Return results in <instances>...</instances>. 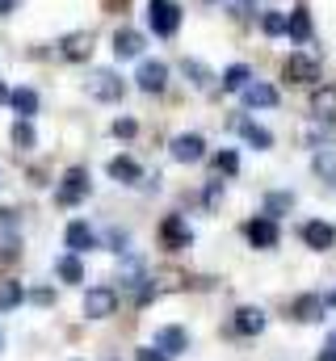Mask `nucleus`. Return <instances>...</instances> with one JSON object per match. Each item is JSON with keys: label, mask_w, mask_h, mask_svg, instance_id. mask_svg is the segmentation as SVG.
<instances>
[{"label": "nucleus", "mask_w": 336, "mask_h": 361, "mask_svg": "<svg viewBox=\"0 0 336 361\" xmlns=\"http://www.w3.org/2000/svg\"><path fill=\"white\" fill-rule=\"evenodd\" d=\"M148 21L160 38H172L181 30V4L176 0H148Z\"/></svg>", "instance_id": "1"}, {"label": "nucleus", "mask_w": 336, "mask_h": 361, "mask_svg": "<svg viewBox=\"0 0 336 361\" xmlns=\"http://www.w3.org/2000/svg\"><path fill=\"white\" fill-rule=\"evenodd\" d=\"M160 244H164L168 252H185L193 244V231H189V223L181 214H168L164 223H160Z\"/></svg>", "instance_id": "2"}, {"label": "nucleus", "mask_w": 336, "mask_h": 361, "mask_svg": "<svg viewBox=\"0 0 336 361\" xmlns=\"http://www.w3.org/2000/svg\"><path fill=\"white\" fill-rule=\"evenodd\" d=\"M84 197H88V173L84 169H68L64 180H59V189H55V202L59 206H76Z\"/></svg>", "instance_id": "3"}, {"label": "nucleus", "mask_w": 336, "mask_h": 361, "mask_svg": "<svg viewBox=\"0 0 336 361\" xmlns=\"http://www.w3.org/2000/svg\"><path fill=\"white\" fill-rule=\"evenodd\" d=\"M299 235H303V244L316 248V252H328V248L336 244V227L324 223V219H307V223L299 227Z\"/></svg>", "instance_id": "4"}, {"label": "nucleus", "mask_w": 336, "mask_h": 361, "mask_svg": "<svg viewBox=\"0 0 336 361\" xmlns=\"http://www.w3.org/2000/svg\"><path fill=\"white\" fill-rule=\"evenodd\" d=\"M114 311H118V294L109 286H97V290L84 294V315L88 319H109Z\"/></svg>", "instance_id": "5"}, {"label": "nucleus", "mask_w": 336, "mask_h": 361, "mask_svg": "<svg viewBox=\"0 0 336 361\" xmlns=\"http://www.w3.org/2000/svg\"><path fill=\"white\" fill-rule=\"evenodd\" d=\"M168 152H172L176 164H198V160L206 156V139H202V135H176V139L168 143Z\"/></svg>", "instance_id": "6"}, {"label": "nucleus", "mask_w": 336, "mask_h": 361, "mask_svg": "<svg viewBox=\"0 0 336 361\" xmlns=\"http://www.w3.org/2000/svg\"><path fill=\"white\" fill-rule=\"evenodd\" d=\"M286 80H290V85H316V80H320V63L299 51V55L286 59Z\"/></svg>", "instance_id": "7"}, {"label": "nucleus", "mask_w": 336, "mask_h": 361, "mask_svg": "<svg viewBox=\"0 0 336 361\" xmlns=\"http://www.w3.org/2000/svg\"><path fill=\"white\" fill-rule=\"evenodd\" d=\"M244 235H248V244L252 248H277V223L269 219V214H260V219H252L248 227H244Z\"/></svg>", "instance_id": "8"}, {"label": "nucleus", "mask_w": 336, "mask_h": 361, "mask_svg": "<svg viewBox=\"0 0 336 361\" xmlns=\"http://www.w3.org/2000/svg\"><path fill=\"white\" fill-rule=\"evenodd\" d=\"M88 92H92L97 101H118V97L126 92V85H122V76H118V72H92Z\"/></svg>", "instance_id": "9"}, {"label": "nucleus", "mask_w": 336, "mask_h": 361, "mask_svg": "<svg viewBox=\"0 0 336 361\" xmlns=\"http://www.w3.org/2000/svg\"><path fill=\"white\" fill-rule=\"evenodd\" d=\"M59 55H64V59H72V63L88 59V55H92V34H88V30L64 34V38H59Z\"/></svg>", "instance_id": "10"}, {"label": "nucleus", "mask_w": 336, "mask_h": 361, "mask_svg": "<svg viewBox=\"0 0 336 361\" xmlns=\"http://www.w3.org/2000/svg\"><path fill=\"white\" fill-rule=\"evenodd\" d=\"M232 130H236L248 147H260V152H269V147H273V135H269L265 126H256L252 118H236V122H232Z\"/></svg>", "instance_id": "11"}, {"label": "nucleus", "mask_w": 336, "mask_h": 361, "mask_svg": "<svg viewBox=\"0 0 336 361\" xmlns=\"http://www.w3.org/2000/svg\"><path fill=\"white\" fill-rule=\"evenodd\" d=\"M156 349H160L164 357H176V353H185V349H189V336H185V328H176V324H164V328L156 332Z\"/></svg>", "instance_id": "12"}, {"label": "nucleus", "mask_w": 336, "mask_h": 361, "mask_svg": "<svg viewBox=\"0 0 336 361\" xmlns=\"http://www.w3.org/2000/svg\"><path fill=\"white\" fill-rule=\"evenodd\" d=\"M114 55H118V59H139V55H143V34L131 30V25H122V30L114 34Z\"/></svg>", "instance_id": "13"}, {"label": "nucleus", "mask_w": 336, "mask_h": 361, "mask_svg": "<svg viewBox=\"0 0 336 361\" xmlns=\"http://www.w3.org/2000/svg\"><path fill=\"white\" fill-rule=\"evenodd\" d=\"M64 244H68V248L80 257V252H88V248H97V231H92L88 223H80V219H76V223H68V231H64Z\"/></svg>", "instance_id": "14"}, {"label": "nucleus", "mask_w": 336, "mask_h": 361, "mask_svg": "<svg viewBox=\"0 0 336 361\" xmlns=\"http://www.w3.org/2000/svg\"><path fill=\"white\" fill-rule=\"evenodd\" d=\"M135 80H139L143 92H160L168 85V68L160 59H148V63H139V76H135Z\"/></svg>", "instance_id": "15"}, {"label": "nucleus", "mask_w": 336, "mask_h": 361, "mask_svg": "<svg viewBox=\"0 0 336 361\" xmlns=\"http://www.w3.org/2000/svg\"><path fill=\"white\" fill-rule=\"evenodd\" d=\"M240 92H244V105H248V109H273V105H277V89H273V85L248 80Z\"/></svg>", "instance_id": "16"}, {"label": "nucleus", "mask_w": 336, "mask_h": 361, "mask_svg": "<svg viewBox=\"0 0 336 361\" xmlns=\"http://www.w3.org/2000/svg\"><path fill=\"white\" fill-rule=\"evenodd\" d=\"M265 324H269V319H265V311H256V307H240L236 319H232V328H236L240 336H260Z\"/></svg>", "instance_id": "17"}, {"label": "nucleus", "mask_w": 336, "mask_h": 361, "mask_svg": "<svg viewBox=\"0 0 336 361\" xmlns=\"http://www.w3.org/2000/svg\"><path fill=\"white\" fill-rule=\"evenodd\" d=\"M311 114L320 122H336V85H320L311 92Z\"/></svg>", "instance_id": "18"}, {"label": "nucleus", "mask_w": 336, "mask_h": 361, "mask_svg": "<svg viewBox=\"0 0 336 361\" xmlns=\"http://www.w3.org/2000/svg\"><path fill=\"white\" fill-rule=\"evenodd\" d=\"M286 34H290V38L303 47V42L311 38V13H307V8H294V13L286 17Z\"/></svg>", "instance_id": "19"}, {"label": "nucleus", "mask_w": 336, "mask_h": 361, "mask_svg": "<svg viewBox=\"0 0 336 361\" xmlns=\"http://www.w3.org/2000/svg\"><path fill=\"white\" fill-rule=\"evenodd\" d=\"M8 101H13L17 118H34V114H38V92L34 89H13L8 92Z\"/></svg>", "instance_id": "20"}, {"label": "nucleus", "mask_w": 336, "mask_h": 361, "mask_svg": "<svg viewBox=\"0 0 336 361\" xmlns=\"http://www.w3.org/2000/svg\"><path fill=\"white\" fill-rule=\"evenodd\" d=\"M109 177L122 180V185H135V180H139V164H135L131 156H114V160H109Z\"/></svg>", "instance_id": "21"}, {"label": "nucleus", "mask_w": 336, "mask_h": 361, "mask_svg": "<svg viewBox=\"0 0 336 361\" xmlns=\"http://www.w3.org/2000/svg\"><path fill=\"white\" fill-rule=\"evenodd\" d=\"M181 72H185V76H189V85H198V89H210V85H215L210 68H206V63H198V59H181Z\"/></svg>", "instance_id": "22"}, {"label": "nucleus", "mask_w": 336, "mask_h": 361, "mask_svg": "<svg viewBox=\"0 0 336 361\" xmlns=\"http://www.w3.org/2000/svg\"><path fill=\"white\" fill-rule=\"evenodd\" d=\"M320 311H324V298H316V294H303V298H294V319H307V324H316V319H320Z\"/></svg>", "instance_id": "23"}, {"label": "nucleus", "mask_w": 336, "mask_h": 361, "mask_svg": "<svg viewBox=\"0 0 336 361\" xmlns=\"http://www.w3.org/2000/svg\"><path fill=\"white\" fill-rule=\"evenodd\" d=\"M21 298H25L21 281H13V277H0V311H13V307H21Z\"/></svg>", "instance_id": "24"}, {"label": "nucleus", "mask_w": 336, "mask_h": 361, "mask_svg": "<svg viewBox=\"0 0 336 361\" xmlns=\"http://www.w3.org/2000/svg\"><path fill=\"white\" fill-rule=\"evenodd\" d=\"M55 273L68 281V286H76V281H84V265L76 252H68V257H59V265H55Z\"/></svg>", "instance_id": "25"}, {"label": "nucleus", "mask_w": 336, "mask_h": 361, "mask_svg": "<svg viewBox=\"0 0 336 361\" xmlns=\"http://www.w3.org/2000/svg\"><path fill=\"white\" fill-rule=\"evenodd\" d=\"M252 80V72H248V63H232L227 72H223V89L227 92H240L244 85Z\"/></svg>", "instance_id": "26"}, {"label": "nucleus", "mask_w": 336, "mask_h": 361, "mask_svg": "<svg viewBox=\"0 0 336 361\" xmlns=\"http://www.w3.org/2000/svg\"><path fill=\"white\" fill-rule=\"evenodd\" d=\"M13 143H17L21 152H30V147L38 143V135H34V126H30V118H17V122H13Z\"/></svg>", "instance_id": "27"}, {"label": "nucleus", "mask_w": 336, "mask_h": 361, "mask_svg": "<svg viewBox=\"0 0 336 361\" xmlns=\"http://www.w3.org/2000/svg\"><path fill=\"white\" fill-rule=\"evenodd\" d=\"M215 173H219V177H236V173H240V156H236V152H219V156H215Z\"/></svg>", "instance_id": "28"}, {"label": "nucleus", "mask_w": 336, "mask_h": 361, "mask_svg": "<svg viewBox=\"0 0 336 361\" xmlns=\"http://www.w3.org/2000/svg\"><path fill=\"white\" fill-rule=\"evenodd\" d=\"M122 281H126V290H139L143 286V261H122Z\"/></svg>", "instance_id": "29"}, {"label": "nucleus", "mask_w": 336, "mask_h": 361, "mask_svg": "<svg viewBox=\"0 0 336 361\" xmlns=\"http://www.w3.org/2000/svg\"><path fill=\"white\" fill-rule=\"evenodd\" d=\"M260 30H265L269 38H277V34H286V17L269 8V13H260Z\"/></svg>", "instance_id": "30"}, {"label": "nucleus", "mask_w": 336, "mask_h": 361, "mask_svg": "<svg viewBox=\"0 0 336 361\" xmlns=\"http://www.w3.org/2000/svg\"><path fill=\"white\" fill-rule=\"evenodd\" d=\"M316 169H320L324 177L336 180V160H332V152H324V147H320V156H316Z\"/></svg>", "instance_id": "31"}, {"label": "nucleus", "mask_w": 336, "mask_h": 361, "mask_svg": "<svg viewBox=\"0 0 336 361\" xmlns=\"http://www.w3.org/2000/svg\"><path fill=\"white\" fill-rule=\"evenodd\" d=\"M135 130H139L135 118H118V122H114V135H118V139H135Z\"/></svg>", "instance_id": "32"}, {"label": "nucleus", "mask_w": 336, "mask_h": 361, "mask_svg": "<svg viewBox=\"0 0 336 361\" xmlns=\"http://www.w3.org/2000/svg\"><path fill=\"white\" fill-rule=\"evenodd\" d=\"M286 206H290V197H286V193H273V197L265 202V210H269V214H273V210H286Z\"/></svg>", "instance_id": "33"}, {"label": "nucleus", "mask_w": 336, "mask_h": 361, "mask_svg": "<svg viewBox=\"0 0 336 361\" xmlns=\"http://www.w3.org/2000/svg\"><path fill=\"white\" fill-rule=\"evenodd\" d=\"M139 361H168L160 349H139Z\"/></svg>", "instance_id": "34"}, {"label": "nucleus", "mask_w": 336, "mask_h": 361, "mask_svg": "<svg viewBox=\"0 0 336 361\" xmlns=\"http://www.w3.org/2000/svg\"><path fill=\"white\" fill-rule=\"evenodd\" d=\"M13 4H17V0H0V17H4V13H13Z\"/></svg>", "instance_id": "35"}, {"label": "nucleus", "mask_w": 336, "mask_h": 361, "mask_svg": "<svg viewBox=\"0 0 336 361\" xmlns=\"http://www.w3.org/2000/svg\"><path fill=\"white\" fill-rule=\"evenodd\" d=\"M320 361H336V353H332V349H324V353H320Z\"/></svg>", "instance_id": "36"}, {"label": "nucleus", "mask_w": 336, "mask_h": 361, "mask_svg": "<svg viewBox=\"0 0 336 361\" xmlns=\"http://www.w3.org/2000/svg\"><path fill=\"white\" fill-rule=\"evenodd\" d=\"M328 349H332V353H336V328H332V332H328Z\"/></svg>", "instance_id": "37"}, {"label": "nucleus", "mask_w": 336, "mask_h": 361, "mask_svg": "<svg viewBox=\"0 0 336 361\" xmlns=\"http://www.w3.org/2000/svg\"><path fill=\"white\" fill-rule=\"evenodd\" d=\"M324 302H328V307H336V286H332V294H328V298H324Z\"/></svg>", "instance_id": "38"}, {"label": "nucleus", "mask_w": 336, "mask_h": 361, "mask_svg": "<svg viewBox=\"0 0 336 361\" xmlns=\"http://www.w3.org/2000/svg\"><path fill=\"white\" fill-rule=\"evenodd\" d=\"M0 101H8V89H4V80H0Z\"/></svg>", "instance_id": "39"}, {"label": "nucleus", "mask_w": 336, "mask_h": 361, "mask_svg": "<svg viewBox=\"0 0 336 361\" xmlns=\"http://www.w3.org/2000/svg\"><path fill=\"white\" fill-rule=\"evenodd\" d=\"M109 4H126V0H109Z\"/></svg>", "instance_id": "40"}]
</instances>
